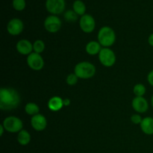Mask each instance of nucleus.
<instances>
[{"label": "nucleus", "mask_w": 153, "mask_h": 153, "mask_svg": "<svg viewBox=\"0 0 153 153\" xmlns=\"http://www.w3.org/2000/svg\"><path fill=\"white\" fill-rule=\"evenodd\" d=\"M24 29V23L20 19L13 18L7 25V31L10 35L17 36L22 32Z\"/></svg>", "instance_id": "obj_10"}, {"label": "nucleus", "mask_w": 153, "mask_h": 153, "mask_svg": "<svg viewBox=\"0 0 153 153\" xmlns=\"http://www.w3.org/2000/svg\"><path fill=\"white\" fill-rule=\"evenodd\" d=\"M98 42L102 46L108 48L113 46L116 41V34L112 28L109 26H103L100 29L97 35Z\"/></svg>", "instance_id": "obj_3"}, {"label": "nucleus", "mask_w": 153, "mask_h": 153, "mask_svg": "<svg viewBox=\"0 0 153 153\" xmlns=\"http://www.w3.org/2000/svg\"><path fill=\"white\" fill-rule=\"evenodd\" d=\"M25 111L27 114L33 117L36 114H38L40 112V108L36 103L28 102L25 106Z\"/></svg>", "instance_id": "obj_19"}, {"label": "nucleus", "mask_w": 153, "mask_h": 153, "mask_svg": "<svg viewBox=\"0 0 153 153\" xmlns=\"http://www.w3.org/2000/svg\"><path fill=\"white\" fill-rule=\"evenodd\" d=\"M31 125L35 131H42L47 126V120L43 114H38L31 117Z\"/></svg>", "instance_id": "obj_12"}, {"label": "nucleus", "mask_w": 153, "mask_h": 153, "mask_svg": "<svg viewBox=\"0 0 153 153\" xmlns=\"http://www.w3.org/2000/svg\"><path fill=\"white\" fill-rule=\"evenodd\" d=\"M98 55L100 62L105 67H111L116 62V55L110 48L103 47Z\"/></svg>", "instance_id": "obj_5"}, {"label": "nucleus", "mask_w": 153, "mask_h": 153, "mask_svg": "<svg viewBox=\"0 0 153 153\" xmlns=\"http://www.w3.org/2000/svg\"><path fill=\"white\" fill-rule=\"evenodd\" d=\"M151 105H152V107L153 108V95H152V98H151Z\"/></svg>", "instance_id": "obj_30"}, {"label": "nucleus", "mask_w": 153, "mask_h": 153, "mask_svg": "<svg viewBox=\"0 0 153 153\" xmlns=\"http://www.w3.org/2000/svg\"><path fill=\"white\" fill-rule=\"evenodd\" d=\"M146 87L143 84H137L133 88V93L135 97H143V95L146 94Z\"/></svg>", "instance_id": "obj_20"}, {"label": "nucleus", "mask_w": 153, "mask_h": 153, "mask_svg": "<svg viewBox=\"0 0 153 153\" xmlns=\"http://www.w3.org/2000/svg\"><path fill=\"white\" fill-rule=\"evenodd\" d=\"M142 120H143V118L141 117L140 114H134L131 117V123H133L135 125H137V124L141 123Z\"/></svg>", "instance_id": "obj_25"}, {"label": "nucleus", "mask_w": 153, "mask_h": 153, "mask_svg": "<svg viewBox=\"0 0 153 153\" xmlns=\"http://www.w3.org/2000/svg\"><path fill=\"white\" fill-rule=\"evenodd\" d=\"M45 47V43L42 40H37L33 43V51L36 53H42L44 51Z\"/></svg>", "instance_id": "obj_22"}, {"label": "nucleus", "mask_w": 153, "mask_h": 153, "mask_svg": "<svg viewBox=\"0 0 153 153\" xmlns=\"http://www.w3.org/2000/svg\"><path fill=\"white\" fill-rule=\"evenodd\" d=\"M78 79H79V78L77 77V76L75 73H70L67 76V79H66V82H67L68 85L73 86V85H76V83L78 82Z\"/></svg>", "instance_id": "obj_24"}, {"label": "nucleus", "mask_w": 153, "mask_h": 153, "mask_svg": "<svg viewBox=\"0 0 153 153\" xmlns=\"http://www.w3.org/2000/svg\"><path fill=\"white\" fill-rule=\"evenodd\" d=\"M96 67L88 61H82L75 66L74 73L79 79H89L96 74Z\"/></svg>", "instance_id": "obj_2"}, {"label": "nucleus", "mask_w": 153, "mask_h": 153, "mask_svg": "<svg viewBox=\"0 0 153 153\" xmlns=\"http://www.w3.org/2000/svg\"><path fill=\"white\" fill-rule=\"evenodd\" d=\"M79 26L82 31L89 34L93 32L96 28V21L93 16L90 14H86L81 16L79 19Z\"/></svg>", "instance_id": "obj_9"}, {"label": "nucleus", "mask_w": 153, "mask_h": 153, "mask_svg": "<svg viewBox=\"0 0 153 153\" xmlns=\"http://www.w3.org/2000/svg\"><path fill=\"white\" fill-rule=\"evenodd\" d=\"M12 6L14 10H17V11H22L25 8L26 2H25V0H13Z\"/></svg>", "instance_id": "obj_23"}, {"label": "nucleus", "mask_w": 153, "mask_h": 153, "mask_svg": "<svg viewBox=\"0 0 153 153\" xmlns=\"http://www.w3.org/2000/svg\"><path fill=\"white\" fill-rule=\"evenodd\" d=\"M131 106L137 113L143 114L147 111L149 103L143 97H135L131 102Z\"/></svg>", "instance_id": "obj_11"}, {"label": "nucleus", "mask_w": 153, "mask_h": 153, "mask_svg": "<svg viewBox=\"0 0 153 153\" xmlns=\"http://www.w3.org/2000/svg\"><path fill=\"white\" fill-rule=\"evenodd\" d=\"M2 125L6 131L9 133H19L23 129V123L15 116L7 117L3 120Z\"/></svg>", "instance_id": "obj_4"}, {"label": "nucleus", "mask_w": 153, "mask_h": 153, "mask_svg": "<svg viewBox=\"0 0 153 153\" xmlns=\"http://www.w3.org/2000/svg\"><path fill=\"white\" fill-rule=\"evenodd\" d=\"M63 101H64L63 99L59 97H57V96L52 97L48 101V108L52 111H58L64 107Z\"/></svg>", "instance_id": "obj_15"}, {"label": "nucleus", "mask_w": 153, "mask_h": 153, "mask_svg": "<svg viewBox=\"0 0 153 153\" xmlns=\"http://www.w3.org/2000/svg\"><path fill=\"white\" fill-rule=\"evenodd\" d=\"M27 64L33 70L40 71L44 67V60L40 54L32 52L27 57Z\"/></svg>", "instance_id": "obj_8"}, {"label": "nucleus", "mask_w": 153, "mask_h": 153, "mask_svg": "<svg viewBox=\"0 0 153 153\" xmlns=\"http://www.w3.org/2000/svg\"><path fill=\"white\" fill-rule=\"evenodd\" d=\"M148 43H149V44L151 46L153 47V33L151 34L150 35H149V37H148Z\"/></svg>", "instance_id": "obj_28"}, {"label": "nucleus", "mask_w": 153, "mask_h": 153, "mask_svg": "<svg viewBox=\"0 0 153 153\" xmlns=\"http://www.w3.org/2000/svg\"><path fill=\"white\" fill-rule=\"evenodd\" d=\"M63 102H64V106H66V107H67V106H69L70 105V103H71V101H70V99L66 98V99H64V101H63Z\"/></svg>", "instance_id": "obj_27"}, {"label": "nucleus", "mask_w": 153, "mask_h": 153, "mask_svg": "<svg viewBox=\"0 0 153 153\" xmlns=\"http://www.w3.org/2000/svg\"><path fill=\"white\" fill-rule=\"evenodd\" d=\"M101 44L98 41H90L88 43V44L85 46V51L87 53L90 55H99L101 49L102 48L101 47Z\"/></svg>", "instance_id": "obj_16"}, {"label": "nucleus", "mask_w": 153, "mask_h": 153, "mask_svg": "<svg viewBox=\"0 0 153 153\" xmlns=\"http://www.w3.org/2000/svg\"><path fill=\"white\" fill-rule=\"evenodd\" d=\"M4 131H5V129H4V126H3L2 124H1V125H0V135L2 136L3 133H4Z\"/></svg>", "instance_id": "obj_29"}, {"label": "nucleus", "mask_w": 153, "mask_h": 153, "mask_svg": "<svg viewBox=\"0 0 153 153\" xmlns=\"http://www.w3.org/2000/svg\"><path fill=\"white\" fill-rule=\"evenodd\" d=\"M147 81L149 83V85L153 87V70H151L147 75Z\"/></svg>", "instance_id": "obj_26"}, {"label": "nucleus", "mask_w": 153, "mask_h": 153, "mask_svg": "<svg viewBox=\"0 0 153 153\" xmlns=\"http://www.w3.org/2000/svg\"><path fill=\"white\" fill-rule=\"evenodd\" d=\"M16 49L20 55H29L32 53L33 44L28 40L22 39L16 43Z\"/></svg>", "instance_id": "obj_13"}, {"label": "nucleus", "mask_w": 153, "mask_h": 153, "mask_svg": "<svg viewBox=\"0 0 153 153\" xmlns=\"http://www.w3.org/2000/svg\"><path fill=\"white\" fill-rule=\"evenodd\" d=\"M17 141L21 146H26L31 141V134L27 130L22 129L18 133Z\"/></svg>", "instance_id": "obj_17"}, {"label": "nucleus", "mask_w": 153, "mask_h": 153, "mask_svg": "<svg viewBox=\"0 0 153 153\" xmlns=\"http://www.w3.org/2000/svg\"><path fill=\"white\" fill-rule=\"evenodd\" d=\"M73 10L79 16H83L86 12V5L82 0H76L73 4Z\"/></svg>", "instance_id": "obj_18"}, {"label": "nucleus", "mask_w": 153, "mask_h": 153, "mask_svg": "<svg viewBox=\"0 0 153 153\" xmlns=\"http://www.w3.org/2000/svg\"><path fill=\"white\" fill-rule=\"evenodd\" d=\"M78 16H79V15H78L73 10H67V11L64 13V15L65 20L69 22H76L78 19Z\"/></svg>", "instance_id": "obj_21"}, {"label": "nucleus", "mask_w": 153, "mask_h": 153, "mask_svg": "<svg viewBox=\"0 0 153 153\" xmlns=\"http://www.w3.org/2000/svg\"><path fill=\"white\" fill-rule=\"evenodd\" d=\"M44 28L49 33L58 32L61 28V19L57 15L48 16L44 20Z\"/></svg>", "instance_id": "obj_7"}, {"label": "nucleus", "mask_w": 153, "mask_h": 153, "mask_svg": "<svg viewBox=\"0 0 153 153\" xmlns=\"http://www.w3.org/2000/svg\"><path fill=\"white\" fill-rule=\"evenodd\" d=\"M20 102V96L15 89L11 88H1L0 89V108L1 110H13L19 105Z\"/></svg>", "instance_id": "obj_1"}, {"label": "nucleus", "mask_w": 153, "mask_h": 153, "mask_svg": "<svg viewBox=\"0 0 153 153\" xmlns=\"http://www.w3.org/2000/svg\"><path fill=\"white\" fill-rule=\"evenodd\" d=\"M141 131L147 135L153 134V118L151 117H144L140 124Z\"/></svg>", "instance_id": "obj_14"}, {"label": "nucleus", "mask_w": 153, "mask_h": 153, "mask_svg": "<svg viewBox=\"0 0 153 153\" xmlns=\"http://www.w3.org/2000/svg\"><path fill=\"white\" fill-rule=\"evenodd\" d=\"M66 7L65 0H46V8L52 15L62 13Z\"/></svg>", "instance_id": "obj_6"}]
</instances>
